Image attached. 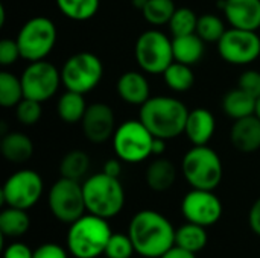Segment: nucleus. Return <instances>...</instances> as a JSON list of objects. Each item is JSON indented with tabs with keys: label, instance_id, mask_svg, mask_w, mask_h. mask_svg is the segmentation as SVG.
I'll return each instance as SVG.
<instances>
[{
	"label": "nucleus",
	"instance_id": "42",
	"mask_svg": "<svg viewBox=\"0 0 260 258\" xmlns=\"http://www.w3.org/2000/svg\"><path fill=\"white\" fill-rule=\"evenodd\" d=\"M160 258H197V254L190 252V251H186L180 246H174L171 248L166 254H163Z\"/></svg>",
	"mask_w": 260,
	"mask_h": 258
},
{
	"label": "nucleus",
	"instance_id": "20",
	"mask_svg": "<svg viewBox=\"0 0 260 258\" xmlns=\"http://www.w3.org/2000/svg\"><path fill=\"white\" fill-rule=\"evenodd\" d=\"M145 181L152 192L165 193L172 189L177 181V167L171 160L157 157L148 164L145 172Z\"/></svg>",
	"mask_w": 260,
	"mask_h": 258
},
{
	"label": "nucleus",
	"instance_id": "29",
	"mask_svg": "<svg viewBox=\"0 0 260 258\" xmlns=\"http://www.w3.org/2000/svg\"><path fill=\"white\" fill-rule=\"evenodd\" d=\"M64 17L73 21H87L93 18L101 6V0H55Z\"/></svg>",
	"mask_w": 260,
	"mask_h": 258
},
{
	"label": "nucleus",
	"instance_id": "8",
	"mask_svg": "<svg viewBox=\"0 0 260 258\" xmlns=\"http://www.w3.org/2000/svg\"><path fill=\"white\" fill-rule=\"evenodd\" d=\"M134 56L142 71L163 75L174 62L172 40L158 29H148L139 35L134 46Z\"/></svg>",
	"mask_w": 260,
	"mask_h": 258
},
{
	"label": "nucleus",
	"instance_id": "33",
	"mask_svg": "<svg viewBox=\"0 0 260 258\" xmlns=\"http://www.w3.org/2000/svg\"><path fill=\"white\" fill-rule=\"evenodd\" d=\"M225 24L222 18L215 14H203L198 17L197 35L204 43H218L225 33Z\"/></svg>",
	"mask_w": 260,
	"mask_h": 258
},
{
	"label": "nucleus",
	"instance_id": "14",
	"mask_svg": "<svg viewBox=\"0 0 260 258\" xmlns=\"http://www.w3.org/2000/svg\"><path fill=\"white\" fill-rule=\"evenodd\" d=\"M181 213L187 222L212 227L222 216V202L213 190L192 189L181 201Z\"/></svg>",
	"mask_w": 260,
	"mask_h": 258
},
{
	"label": "nucleus",
	"instance_id": "19",
	"mask_svg": "<svg viewBox=\"0 0 260 258\" xmlns=\"http://www.w3.org/2000/svg\"><path fill=\"white\" fill-rule=\"evenodd\" d=\"M116 91L123 102L136 106H142L151 97V87L146 76L136 70L120 75L116 84Z\"/></svg>",
	"mask_w": 260,
	"mask_h": 258
},
{
	"label": "nucleus",
	"instance_id": "23",
	"mask_svg": "<svg viewBox=\"0 0 260 258\" xmlns=\"http://www.w3.org/2000/svg\"><path fill=\"white\" fill-rule=\"evenodd\" d=\"M256 102L257 99L241 90L239 87L230 90L222 99V111L227 117L233 120H239L248 116L256 114Z\"/></svg>",
	"mask_w": 260,
	"mask_h": 258
},
{
	"label": "nucleus",
	"instance_id": "18",
	"mask_svg": "<svg viewBox=\"0 0 260 258\" xmlns=\"http://www.w3.org/2000/svg\"><path fill=\"white\" fill-rule=\"evenodd\" d=\"M230 141L233 148L242 154H253L260 149V119L253 114L235 120L230 129Z\"/></svg>",
	"mask_w": 260,
	"mask_h": 258
},
{
	"label": "nucleus",
	"instance_id": "34",
	"mask_svg": "<svg viewBox=\"0 0 260 258\" xmlns=\"http://www.w3.org/2000/svg\"><path fill=\"white\" fill-rule=\"evenodd\" d=\"M134 252H136V249H134L131 237L128 234L113 233L108 240L104 255L107 258H131Z\"/></svg>",
	"mask_w": 260,
	"mask_h": 258
},
{
	"label": "nucleus",
	"instance_id": "24",
	"mask_svg": "<svg viewBox=\"0 0 260 258\" xmlns=\"http://www.w3.org/2000/svg\"><path fill=\"white\" fill-rule=\"evenodd\" d=\"M87 106L88 105L85 103L84 94L66 90V93L61 94V97L56 102V114L64 123L75 125L81 123L87 111Z\"/></svg>",
	"mask_w": 260,
	"mask_h": 258
},
{
	"label": "nucleus",
	"instance_id": "3",
	"mask_svg": "<svg viewBox=\"0 0 260 258\" xmlns=\"http://www.w3.org/2000/svg\"><path fill=\"white\" fill-rule=\"evenodd\" d=\"M113 231L108 220L94 214H84L67 231V251L75 258H98L105 248Z\"/></svg>",
	"mask_w": 260,
	"mask_h": 258
},
{
	"label": "nucleus",
	"instance_id": "36",
	"mask_svg": "<svg viewBox=\"0 0 260 258\" xmlns=\"http://www.w3.org/2000/svg\"><path fill=\"white\" fill-rule=\"evenodd\" d=\"M238 87L248 93L250 96L259 99L260 97V71L259 70H245L239 79Z\"/></svg>",
	"mask_w": 260,
	"mask_h": 258
},
{
	"label": "nucleus",
	"instance_id": "12",
	"mask_svg": "<svg viewBox=\"0 0 260 258\" xmlns=\"http://www.w3.org/2000/svg\"><path fill=\"white\" fill-rule=\"evenodd\" d=\"M20 79L24 97L41 103L52 99L62 84L61 71L46 59L29 62L27 67L23 70Z\"/></svg>",
	"mask_w": 260,
	"mask_h": 258
},
{
	"label": "nucleus",
	"instance_id": "15",
	"mask_svg": "<svg viewBox=\"0 0 260 258\" xmlns=\"http://www.w3.org/2000/svg\"><path fill=\"white\" fill-rule=\"evenodd\" d=\"M82 134L94 144H102L113 138L117 126L116 116L110 105L96 102L87 106V111L81 120Z\"/></svg>",
	"mask_w": 260,
	"mask_h": 258
},
{
	"label": "nucleus",
	"instance_id": "5",
	"mask_svg": "<svg viewBox=\"0 0 260 258\" xmlns=\"http://www.w3.org/2000/svg\"><path fill=\"white\" fill-rule=\"evenodd\" d=\"M181 170L187 184L200 190H215L224 176L221 157L209 144L192 146L183 157Z\"/></svg>",
	"mask_w": 260,
	"mask_h": 258
},
{
	"label": "nucleus",
	"instance_id": "41",
	"mask_svg": "<svg viewBox=\"0 0 260 258\" xmlns=\"http://www.w3.org/2000/svg\"><path fill=\"white\" fill-rule=\"evenodd\" d=\"M122 160L119 158H111V160H107L105 164H104V169L102 172H105L107 175L110 176H114V178H119L120 173H122Z\"/></svg>",
	"mask_w": 260,
	"mask_h": 258
},
{
	"label": "nucleus",
	"instance_id": "21",
	"mask_svg": "<svg viewBox=\"0 0 260 258\" xmlns=\"http://www.w3.org/2000/svg\"><path fill=\"white\" fill-rule=\"evenodd\" d=\"M0 152L6 161L12 164H24L34 155V143L23 132H6L0 141Z\"/></svg>",
	"mask_w": 260,
	"mask_h": 258
},
{
	"label": "nucleus",
	"instance_id": "31",
	"mask_svg": "<svg viewBox=\"0 0 260 258\" xmlns=\"http://www.w3.org/2000/svg\"><path fill=\"white\" fill-rule=\"evenodd\" d=\"M24 97L21 79L11 71H0V105L3 108H12Z\"/></svg>",
	"mask_w": 260,
	"mask_h": 258
},
{
	"label": "nucleus",
	"instance_id": "9",
	"mask_svg": "<svg viewBox=\"0 0 260 258\" xmlns=\"http://www.w3.org/2000/svg\"><path fill=\"white\" fill-rule=\"evenodd\" d=\"M104 78V64L91 52L72 55L61 68V81L66 90L87 94L93 91Z\"/></svg>",
	"mask_w": 260,
	"mask_h": 258
},
{
	"label": "nucleus",
	"instance_id": "17",
	"mask_svg": "<svg viewBox=\"0 0 260 258\" xmlns=\"http://www.w3.org/2000/svg\"><path fill=\"white\" fill-rule=\"evenodd\" d=\"M216 131V120L210 109L195 108L189 109L184 135L193 146L209 144Z\"/></svg>",
	"mask_w": 260,
	"mask_h": 258
},
{
	"label": "nucleus",
	"instance_id": "28",
	"mask_svg": "<svg viewBox=\"0 0 260 258\" xmlns=\"http://www.w3.org/2000/svg\"><path fill=\"white\" fill-rule=\"evenodd\" d=\"M90 164L91 163L88 154L79 149H73L62 157L59 163V175L62 178H69L81 182V179L88 173Z\"/></svg>",
	"mask_w": 260,
	"mask_h": 258
},
{
	"label": "nucleus",
	"instance_id": "32",
	"mask_svg": "<svg viewBox=\"0 0 260 258\" xmlns=\"http://www.w3.org/2000/svg\"><path fill=\"white\" fill-rule=\"evenodd\" d=\"M197 24H198V15L190 8H177L171 21H169V30L172 36H181V35H190L197 33Z\"/></svg>",
	"mask_w": 260,
	"mask_h": 258
},
{
	"label": "nucleus",
	"instance_id": "30",
	"mask_svg": "<svg viewBox=\"0 0 260 258\" xmlns=\"http://www.w3.org/2000/svg\"><path fill=\"white\" fill-rule=\"evenodd\" d=\"M177 6L174 0H148L142 9V15L154 27L169 24Z\"/></svg>",
	"mask_w": 260,
	"mask_h": 258
},
{
	"label": "nucleus",
	"instance_id": "27",
	"mask_svg": "<svg viewBox=\"0 0 260 258\" xmlns=\"http://www.w3.org/2000/svg\"><path fill=\"white\" fill-rule=\"evenodd\" d=\"M163 81L168 88H171L175 93H186L193 87L195 75L192 71V65L174 61L165 71H163Z\"/></svg>",
	"mask_w": 260,
	"mask_h": 258
},
{
	"label": "nucleus",
	"instance_id": "2",
	"mask_svg": "<svg viewBox=\"0 0 260 258\" xmlns=\"http://www.w3.org/2000/svg\"><path fill=\"white\" fill-rule=\"evenodd\" d=\"M189 109L175 97L154 96L149 97L139 111V120L157 138L172 140L184 134Z\"/></svg>",
	"mask_w": 260,
	"mask_h": 258
},
{
	"label": "nucleus",
	"instance_id": "4",
	"mask_svg": "<svg viewBox=\"0 0 260 258\" xmlns=\"http://www.w3.org/2000/svg\"><path fill=\"white\" fill-rule=\"evenodd\" d=\"M87 213L113 219L125 207V190L119 178L110 176L105 172L94 173L82 182Z\"/></svg>",
	"mask_w": 260,
	"mask_h": 258
},
{
	"label": "nucleus",
	"instance_id": "6",
	"mask_svg": "<svg viewBox=\"0 0 260 258\" xmlns=\"http://www.w3.org/2000/svg\"><path fill=\"white\" fill-rule=\"evenodd\" d=\"M58 30L55 23L44 15H37L29 18L17 33V44L21 53V58L27 62H35L46 59L55 44H56Z\"/></svg>",
	"mask_w": 260,
	"mask_h": 258
},
{
	"label": "nucleus",
	"instance_id": "7",
	"mask_svg": "<svg viewBox=\"0 0 260 258\" xmlns=\"http://www.w3.org/2000/svg\"><path fill=\"white\" fill-rule=\"evenodd\" d=\"M154 135L140 120H126L117 126L113 135V149L119 160L139 164L152 155Z\"/></svg>",
	"mask_w": 260,
	"mask_h": 258
},
{
	"label": "nucleus",
	"instance_id": "10",
	"mask_svg": "<svg viewBox=\"0 0 260 258\" xmlns=\"http://www.w3.org/2000/svg\"><path fill=\"white\" fill-rule=\"evenodd\" d=\"M49 208L53 217L62 224H73L85 214L82 184L75 179L59 178L49 190Z\"/></svg>",
	"mask_w": 260,
	"mask_h": 258
},
{
	"label": "nucleus",
	"instance_id": "1",
	"mask_svg": "<svg viewBox=\"0 0 260 258\" xmlns=\"http://www.w3.org/2000/svg\"><path fill=\"white\" fill-rule=\"evenodd\" d=\"M128 236L134 249L145 258H160L175 246V230L172 224L155 210L136 213L128 227Z\"/></svg>",
	"mask_w": 260,
	"mask_h": 258
},
{
	"label": "nucleus",
	"instance_id": "22",
	"mask_svg": "<svg viewBox=\"0 0 260 258\" xmlns=\"http://www.w3.org/2000/svg\"><path fill=\"white\" fill-rule=\"evenodd\" d=\"M204 49H206V43L197 33L172 36L174 61L187 65H195L203 59Z\"/></svg>",
	"mask_w": 260,
	"mask_h": 258
},
{
	"label": "nucleus",
	"instance_id": "38",
	"mask_svg": "<svg viewBox=\"0 0 260 258\" xmlns=\"http://www.w3.org/2000/svg\"><path fill=\"white\" fill-rule=\"evenodd\" d=\"M34 258H69L67 251L56 243H44L34 251Z\"/></svg>",
	"mask_w": 260,
	"mask_h": 258
},
{
	"label": "nucleus",
	"instance_id": "45",
	"mask_svg": "<svg viewBox=\"0 0 260 258\" xmlns=\"http://www.w3.org/2000/svg\"><path fill=\"white\" fill-rule=\"evenodd\" d=\"M5 18H6V11H5V6L0 5V26L2 27L5 26Z\"/></svg>",
	"mask_w": 260,
	"mask_h": 258
},
{
	"label": "nucleus",
	"instance_id": "46",
	"mask_svg": "<svg viewBox=\"0 0 260 258\" xmlns=\"http://www.w3.org/2000/svg\"><path fill=\"white\" fill-rule=\"evenodd\" d=\"M256 116L260 119V97L257 99V102H256Z\"/></svg>",
	"mask_w": 260,
	"mask_h": 258
},
{
	"label": "nucleus",
	"instance_id": "16",
	"mask_svg": "<svg viewBox=\"0 0 260 258\" xmlns=\"http://www.w3.org/2000/svg\"><path fill=\"white\" fill-rule=\"evenodd\" d=\"M218 6L224 11L232 27L260 29V0H218Z\"/></svg>",
	"mask_w": 260,
	"mask_h": 258
},
{
	"label": "nucleus",
	"instance_id": "43",
	"mask_svg": "<svg viewBox=\"0 0 260 258\" xmlns=\"http://www.w3.org/2000/svg\"><path fill=\"white\" fill-rule=\"evenodd\" d=\"M166 141L168 140H163V138H154V143H152V155L155 157H161L165 149H166Z\"/></svg>",
	"mask_w": 260,
	"mask_h": 258
},
{
	"label": "nucleus",
	"instance_id": "44",
	"mask_svg": "<svg viewBox=\"0 0 260 258\" xmlns=\"http://www.w3.org/2000/svg\"><path fill=\"white\" fill-rule=\"evenodd\" d=\"M146 2H148V0H131V5H133L136 9H139V11L142 12V9L145 8Z\"/></svg>",
	"mask_w": 260,
	"mask_h": 258
},
{
	"label": "nucleus",
	"instance_id": "13",
	"mask_svg": "<svg viewBox=\"0 0 260 258\" xmlns=\"http://www.w3.org/2000/svg\"><path fill=\"white\" fill-rule=\"evenodd\" d=\"M219 56L232 65H248L260 56V36L257 30L227 29L216 43Z\"/></svg>",
	"mask_w": 260,
	"mask_h": 258
},
{
	"label": "nucleus",
	"instance_id": "11",
	"mask_svg": "<svg viewBox=\"0 0 260 258\" xmlns=\"http://www.w3.org/2000/svg\"><path fill=\"white\" fill-rule=\"evenodd\" d=\"M44 190L43 178L32 169H21L12 173L2 187V201L6 207L29 210L41 198Z\"/></svg>",
	"mask_w": 260,
	"mask_h": 258
},
{
	"label": "nucleus",
	"instance_id": "26",
	"mask_svg": "<svg viewBox=\"0 0 260 258\" xmlns=\"http://www.w3.org/2000/svg\"><path fill=\"white\" fill-rule=\"evenodd\" d=\"M209 242L206 227L187 222L175 230V245L193 254L201 252Z\"/></svg>",
	"mask_w": 260,
	"mask_h": 258
},
{
	"label": "nucleus",
	"instance_id": "39",
	"mask_svg": "<svg viewBox=\"0 0 260 258\" xmlns=\"http://www.w3.org/2000/svg\"><path fill=\"white\" fill-rule=\"evenodd\" d=\"M3 258H34V251L21 242H14L5 248Z\"/></svg>",
	"mask_w": 260,
	"mask_h": 258
},
{
	"label": "nucleus",
	"instance_id": "25",
	"mask_svg": "<svg viewBox=\"0 0 260 258\" xmlns=\"http://www.w3.org/2000/svg\"><path fill=\"white\" fill-rule=\"evenodd\" d=\"M26 211L27 210L6 207L0 213V234L11 239L24 236L30 228V219Z\"/></svg>",
	"mask_w": 260,
	"mask_h": 258
},
{
	"label": "nucleus",
	"instance_id": "35",
	"mask_svg": "<svg viewBox=\"0 0 260 258\" xmlns=\"http://www.w3.org/2000/svg\"><path fill=\"white\" fill-rule=\"evenodd\" d=\"M43 114L41 109V102L23 97L20 100V103L15 106V117L18 120V123L24 125V126H34L40 122Z\"/></svg>",
	"mask_w": 260,
	"mask_h": 258
},
{
	"label": "nucleus",
	"instance_id": "40",
	"mask_svg": "<svg viewBox=\"0 0 260 258\" xmlns=\"http://www.w3.org/2000/svg\"><path fill=\"white\" fill-rule=\"evenodd\" d=\"M248 225L254 234L260 236V198L254 201L248 213Z\"/></svg>",
	"mask_w": 260,
	"mask_h": 258
},
{
	"label": "nucleus",
	"instance_id": "37",
	"mask_svg": "<svg viewBox=\"0 0 260 258\" xmlns=\"http://www.w3.org/2000/svg\"><path fill=\"white\" fill-rule=\"evenodd\" d=\"M21 58L18 44L15 40L5 38L0 41V64L3 67H9L17 62V59Z\"/></svg>",
	"mask_w": 260,
	"mask_h": 258
}]
</instances>
